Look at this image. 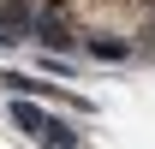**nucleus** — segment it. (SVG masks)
<instances>
[{
  "instance_id": "obj_1",
  "label": "nucleus",
  "mask_w": 155,
  "mask_h": 149,
  "mask_svg": "<svg viewBox=\"0 0 155 149\" xmlns=\"http://www.w3.org/2000/svg\"><path fill=\"white\" fill-rule=\"evenodd\" d=\"M66 6L84 30H101V36H131L149 18V0H66Z\"/></svg>"
}]
</instances>
